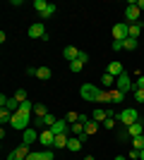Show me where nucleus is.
Wrapping results in <instances>:
<instances>
[{"label": "nucleus", "instance_id": "nucleus-1", "mask_svg": "<svg viewBox=\"0 0 144 160\" xmlns=\"http://www.w3.org/2000/svg\"><path fill=\"white\" fill-rule=\"evenodd\" d=\"M79 96H82L87 103H110V93L106 91V88L94 86V84H82Z\"/></svg>", "mask_w": 144, "mask_h": 160}, {"label": "nucleus", "instance_id": "nucleus-2", "mask_svg": "<svg viewBox=\"0 0 144 160\" xmlns=\"http://www.w3.org/2000/svg\"><path fill=\"white\" fill-rule=\"evenodd\" d=\"M118 122H120V127H132L135 122H139V112L135 110V108H125V110H120L115 117Z\"/></svg>", "mask_w": 144, "mask_h": 160}, {"label": "nucleus", "instance_id": "nucleus-3", "mask_svg": "<svg viewBox=\"0 0 144 160\" xmlns=\"http://www.w3.org/2000/svg\"><path fill=\"white\" fill-rule=\"evenodd\" d=\"M14 129H19V132H24V129H29L34 122H31V112H14L12 115V122H10Z\"/></svg>", "mask_w": 144, "mask_h": 160}, {"label": "nucleus", "instance_id": "nucleus-4", "mask_svg": "<svg viewBox=\"0 0 144 160\" xmlns=\"http://www.w3.org/2000/svg\"><path fill=\"white\" fill-rule=\"evenodd\" d=\"M0 105H3V110H7V112L14 115V112H19V105H22V103L17 98H7V96L3 93V96H0Z\"/></svg>", "mask_w": 144, "mask_h": 160}, {"label": "nucleus", "instance_id": "nucleus-5", "mask_svg": "<svg viewBox=\"0 0 144 160\" xmlns=\"http://www.w3.org/2000/svg\"><path fill=\"white\" fill-rule=\"evenodd\" d=\"M139 12H142V10H139L137 5H127L125 7V24H137V22H142L139 19Z\"/></svg>", "mask_w": 144, "mask_h": 160}, {"label": "nucleus", "instance_id": "nucleus-6", "mask_svg": "<svg viewBox=\"0 0 144 160\" xmlns=\"http://www.w3.org/2000/svg\"><path fill=\"white\" fill-rule=\"evenodd\" d=\"M132 86H135V84L130 81V74H127V72H123V74L115 79V88H118V91H123V93H127Z\"/></svg>", "mask_w": 144, "mask_h": 160}, {"label": "nucleus", "instance_id": "nucleus-7", "mask_svg": "<svg viewBox=\"0 0 144 160\" xmlns=\"http://www.w3.org/2000/svg\"><path fill=\"white\" fill-rule=\"evenodd\" d=\"M127 36H130V24H115V27H113V41H125L127 38Z\"/></svg>", "mask_w": 144, "mask_h": 160}, {"label": "nucleus", "instance_id": "nucleus-8", "mask_svg": "<svg viewBox=\"0 0 144 160\" xmlns=\"http://www.w3.org/2000/svg\"><path fill=\"white\" fill-rule=\"evenodd\" d=\"M29 153H31V151H29V146H27V143H22V146H17L12 153L7 155V160H27Z\"/></svg>", "mask_w": 144, "mask_h": 160}, {"label": "nucleus", "instance_id": "nucleus-9", "mask_svg": "<svg viewBox=\"0 0 144 160\" xmlns=\"http://www.w3.org/2000/svg\"><path fill=\"white\" fill-rule=\"evenodd\" d=\"M29 38H46L48 33H46V27H43L41 22H36V24H31V27H29Z\"/></svg>", "mask_w": 144, "mask_h": 160}, {"label": "nucleus", "instance_id": "nucleus-10", "mask_svg": "<svg viewBox=\"0 0 144 160\" xmlns=\"http://www.w3.org/2000/svg\"><path fill=\"white\" fill-rule=\"evenodd\" d=\"M39 143H43V146H53V143H55V134L53 132H51V129H43V132L41 134H39Z\"/></svg>", "mask_w": 144, "mask_h": 160}, {"label": "nucleus", "instance_id": "nucleus-11", "mask_svg": "<svg viewBox=\"0 0 144 160\" xmlns=\"http://www.w3.org/2000/svg\"><path fill=\"white\" fill-rule=\"evenodd\" d=\"M51 132H53L55 136H58V134H70V122L67 120H58L53 127H51Z\"/></svg>", "mask_w": 144, "mask_h": 160}, {"label": "nucleus", "instance_id": "nucleus-12", "mask_svg": "<svg viewBox=\"0 0 144 160\" xmlns=\"http://www.w3.org/2000/svg\"><path fill=\"white\" fill-rule=\"evenodd\" d=\"M79 53H82L79 48H75V46H67L65 50H62V58H65L67 62H75L77 58H79Z\"/></svg>", "mask_w": 144, "mask_h": 160}, {"label": "nucleus", "instance_id": "nucleus-13", "mask_svg": "<svg viewBox=\"0 0 144 160\" xmlns=\"http://www.w3.org/2000/svg\"><path fill=\"white\" fill-rule=\"evenodd\" d=\"M106 72H108L110 77H115V79H118V77H120V74H123L125 69H123V65H120V62H108V67H106Z\"/></svg>", "mask_w": 144, "mask_h": 160}, {"label": "nucleus", "instance_id": "nucleus-14", "mask_svg": "<svg viewBox=\"0 0 144 160\" xmlns=\"http://www.w3.org/2000/svg\"><path fill=\"white\" fill-rule=\"evenodd\" d=\"M34 141H39V134H36V129H34V127L24 129V143H27V146H31Z\"/></svg>", "mask_w": 144, "mask_h": 160}, {"label": "nucleus", "instance_id": "nucleus-15", "mask_svg": "<svg viewBox=\"0 0 144 160\" xmlns=\"http://www.w3.org/2000/svg\"><path fill=\"white\" fill-rule=\"evenodd\" d=\"M31 112H34L36 120H43V117L48 115V108L43 105V103H34V110H31Z\"/></svg>", "mask_w": 144, "mask_h": 160}, {"label": "nucleus", "instance_id": "nucleus-16", "mask_svg": "<svg viewBox=\"0 0 144 160\" xmlns=\"http://www.w3.org/2000/svg\"><path fill=\"white\" fill-rule=\"evenodd\" d=\"M127 132H130L132 139H135V136H142L144 134V122H135L132 127H127Z\"/></svg>", "mask_w": 144, "mask_h": 160}, {"label": "nucleus", "instance_id": "nucleus-17", "mask_svg": "<svg viewBox=\"0 0 144 160\" xmlns=\"http://www.w3.org/2000/svg\"><path fill=\"white\" fill-rule=\"evenodd\" d=\"M82 143H84V141L79 139V136H72V139L67 141V151H72V153H77V151L82 148Z\"/></svg>", "mask_w": 144, "mask_h": 160}, {"label": "nucleus", "instance_id": "nucleus-18", "mask_svg": "<svg viewBox=\"0 0 144 160\" xmlns=\"http://www.w3.org/2000/svg\"><path fill=\"white\" fill-rule=\"evenodd\" d=\"M101 86H103V88H115V77H110V74L106 72V74L101 77Z\"/></svg>", "mask_w": 144, "mask_h": 160}, {"label": "nucleus", "instance_id": "nucleus-19", "mask_svg": "<svg viewBox=\"0 0 144 160\" xmlns=\"http://www.w3.org/2000/svg\"><path fill=\"white\" fill-rule=\"evenodd\" d=\"M142 29H144V22H137V24H130V38H139Z\"/></svg>", "mask_w": 144, "mask_h": 160}, {"label": "nucleus", "instance_id": "nucleus-20", "mask_svg": "<svg viewBox=\"0 0 144 160\" xmlns=\"http://www.w3.org/2000/svg\"><path fill=\"white\" fill-rule=\"evenodd\" d=\"M67 141H70L67 134H58V136H55V143H53V146H55V148H67Z\"/></svg>", "mask_w": 144, "mask_h": 160}, {"label": "nucleus", "instance_id": "nucleus-21", "mask_svg": "<svg viewBox=\"0 0 144 160\" xmlns=\"http://www.w3.org/2000/svg\"><path fill=\"white\" fill-rule=\"evenodd\" d=\"M36 77H39L41 81H48L51 77H53V72H51L48 67H39V69H36Z\"/></svg>", "mask_w": 144, "mask_h": 160}, {"label": "nucleus", "instance_id": "nucleus-22", "mask_svg": "<svg viewBox=\"0 0 144 160\" xmlns=\"http://www.w3.org/2000/svg\"><path fill=\"white\" fill-rule=\"evenodd\" d=\"M96 132H99V122H96V120H89L87 124H84V134H89V136H91V134H96Z\"/></svg>", "mask_w": 144, "mask_h": 160}, {"label": "nucleus", "instance_id": "nucleus-23", "mask_svg": "<svg viewBox=\"0 0 144 160\" xmlns=\"http://www.w3.org/2000/svg\"><path fill=\"white\" fill-rule=\"evenodd\" d=\"M108 93H110V103H123V98H125V93L118 91V88H110Z\"/></svg>", "mask_w": 144, "mask_h": 160}, {"label": "nucleus", "instance_id": "nucleus-24", "mask_svg": "<svg viewBox=\"0 0 144 160\" xmlns=\"http://www.w3.org/2000/svg\"><path fill=\"white\" fill-rule=\"evenodd\" d=\"M106 117H108V112H106L103 108H96L94 112H91V120H96V122H103Z\"/></svg>", "mask_w": 144, "mask_h": 160}, {"label": "nucleus", "instance_id": "nucleus-25", "mask_svg": "<svg viewBox=\"0 0 144 160\" xmlns=\"http://www.w3.org/2000/svg\"><path fill=\"white\" fill-rule=\"evenodd\" d=\"M137 41L139 38H130V36H127V38L123 41V50H135V48H137Z\"/></svg>", "mask_w": 144, "mask_h": 160}, {"label": "nucleus", "instance_id": "nucleus-26", "mask_svg": "<svg viewBox=\"0 0 144 160\" xmlns=\"http://www.w3.org/2000/svg\"><path fill=\"white\" fill-rule=\"evenodd\" d=\"M70 132L75 134V136H82L84 134V124L82 122H75V124H70Z\"/></svg>", "mask_w": 144, "mask_h": 160}, {"label": "nucleus", "instance_id": "nucleus-27", "mask_svg": "<svg viewBox=\"0 0 144 160\" xmlns=\"http://www.w3.org/2000/svg\"><path fill=\"white\" fill-rule=\"evenodd\" d=\"M55 10H58V7H55L53 2H48V7H46V10L41 12V17H43V19H48V17H53V14H55Z\"/></svg>", "mask_w": 144, "mask_h": 160}, {"label": "nucleus", "instance_id": "nucleus-28", "mask_svg": "<svg viewBox=\"0 0 144 160\" xmlns=\"http://www.w3.org/2000/svg\"><path fill=\"white\" fill-rule=\"evenodd\" d=\"M130 141H132V148H137V151L144 148V134L142 136H135V139H130Z\"/></svg>", "mask_w": 144, "mask_h": 160}, {"label": "nucleus", "instance_id": "nucleus-29", "mask_svg": "<svg viewBox=\"0 0 144 160\" xmlns=\"http://www.w3.org/2000/svg\"><path fill=\"white\" fill-rule=\"evenodd\" d=\"M46 7H48V2H46V0H34V10H36L39 14H41L43 10H46Z\"/></svg>", "mask_w": 144, "mask_h": 160}, {"label": "nucleus", "instance_id": "nucleus-30", "mask_svg": "<svg viewBox=\"0 0 144 160\" xmlns=\"http://www.w3.org/2000/svg\"><path fill=\"white\" fill-rule=\"evenodd\" d=\"M12 98H17V100H19V103H24V100H27V91H24V88H17Z\"/></svg>", "mask_w": 144, "mask_h": 160}, {"label": "nucleus", "instance_id": "nucleus-31", "mask_svg": "<svg viewBox=\"0 0 144 160\" xmlns=\"http://www.w3.org/2000/svg\"><path fill=\"white\" fill-rule=\"evenodd\" d=\"M82 67H84V62H79V60H75V62H70V72H82Z\"/></svg>", "mask_w": 144, "mask_h": 160}, {"label": "nucleus", "instance_id": "nucleus-32", "mask_svg": "<svg viewBox=\"0 0 144 160\" xmlns=\"http://www.w3.org/2000/svg\"><path fill=\"white\" fill-rule=\"evenodd\" d=\"M31 110H34V103H29V100H24L19 105V112H31Z\"/></svg>", "mask_w": 144, "mask_h": 160}, {"label": "nucleus", "instance_id": "nucleus-33", "mask_svg": "<svg viewBox=\"0 0 144 160\" xmlns=\"http://www.w3.org/2000/svg\"><path fill=\"white\" fill-rule=\"evenodd\" d=\"M0 122L5 124V122H12V112H7V110H0Z\"/></svg>", "mask_w": 144, "mask_h": 160}, {"label": "nucleus", "instance_id": "nucleus-34", "mask_svg": "<svg viewBox=\"0 0 144 160\" xmlns=\"http://www.w3.org/2000/svg\"><path fill=\"white\" fill-rule=\"evenodd\" d=\"M65 120H67L70 124H75V122H79V112H67V115H65Z\"/></svg>", "mask_w": 144, "mask_h": 160}, {"label": "nucleus", "instance_id": "nucleus-35", "mask_svg": "<svg viewBox=\"0 0 144 160\" xmlns=\"http://www.w3.org/2000/svg\"><path fill=\"white\" fill-rule=\"evenodd\" d=\"M115 117H106V120H103V127H106V129H113V127H115Z\"/></svg>", "mask_w": 144, "mask_h": 160}, {"label": "nucleus", "instance_id": "nucleus-36", "mask_svg": "<svg viewBox=\"0 0 144 160\" xmlns=\"http://www.w3.org/2000/svg\"><path fill=\"white\" fill-rule=\"evenodd\" d=\"M135 100H137V103H144V91L142 88H135Z\"/></svg>", "mask_w": 144, "mask_h": 160}, {"label": "nucleus", "instance_id": "nucleus-37", "mask_svg": "<svg viewBox=\"0 0 144 160\" xmlns=\"http://www.w3.org/2000/svg\"><path fill=\"white\" fill-rule=\"evenodd\" d=\"M27 160H43V153H29Z\"/></svg>", "mask_w": 144, "mask_h": 160}, {"label": "nucleus", "instance_id": "nucleus-38", "mask_svg": "<svg viewBox=\"0 0 144 160\" xmlns=\"http://www.w3.org/2000/svg\"><path fill=\"white\" fill-rule=\"evenodd\" d=\"M41 153H43V160H53V151L46 148V151H41Z\"/></svg>", "mask_w": 144, "mask_h": 160}, {"label": "nucleus", "instance_id": "nucleus-39", "mask_svg": "<svg viewBox=\"0 0 144 160\" xmlns=\"http://www.w3.org/2000/svg\"><path fill=\"white\" fill-rule=\"evenodd\" d=\"M110 48H113V50H123V41H113V46H110Z\"/></svg>", "mask_w": 144, "mask_h": 160}, {"label": "nucleus", "instance_id": "nucleus-40", "mask_svg": "<svg viewBox=\"0 0 144 160\" xmlns=\"http://www.w3.org/2000/svg\"><path fill=\"white\" fill-rule=\"evenodd\" d=\"M135 88H142V91H144V74H142V77H139V79H137V84H135Z\"/></svg>", "mask_w": 144, "mask_h": 160}, {"label": "nucleus", "instance_id": "nucleus-41", "mask_svg": "<svg viewBox=\"0 0 144 160\" xmlns=\"http://www.w3.org/2000/svg\"><path fill=\"white\" fill-rule=\"evenodd\" d=\"M77 60H79V62H84V65H87V62H89V55H87V53H79V58H77Z\"/></svg>", "mask_w": 144, "mask_h": 160}, {"label": "nucleus", "instance_id": "nucleus-42", "mask_svg": "<svg viewBox=\"0 0 144 160\" xmlns=\"http://www.w3.org/2000/svg\"><path fill=\"white\" fill-rule=\"evenodd\" d=\"M139 158V151H137V148H132V151H130V160H137Z\"/></svg>", "mask_w": 144, "mask_h": 160}, {"label": "nucleus", "instance_id": "nucleus-43", "mask_svg": "<svg viewBox=\"0 0 144 160\" xmlns=\"http://www.w3.org/2000/svg\"><path fill=\"white\" fill-rule=\"evenodd\" d=\"M36 69H39V67H27V74L29 77H36Z\"/></svg>", "mask_w": 144, "mask_h": 160}, {"label": "nucleus", "instance_id": "nucleus-44", "mask_svg": "<svg viewBox=\"0 0 144 160\" xmlns=\"http://www.w3.org/2000/svg\"><path fill=\"white\" fill-rule=\"evenodd\" d=\"M91 120V117H87V115H84V112H79V122H82V124H87V122H89Z\"/></svg>", "mask_w": 144, "mask_h": 160}, {"label": "nucleus", "instance_id": "nucleus-45", "mask_svg": "<svg viewBox=\"0 0 144 160\" xmlns=\"http://www.w3.org/2000/svg\"><path fill=\"white\" fill-rule=\"evenodd\" d=\"M137 7H139V10H144V0H139V2H137Z\"/></svg>", "mask_w": 144, "mask_h": 160}, {"label": "nucleus", "instance_id": "nucleus-46", "mask_svg": "<svg viewBox=\"0 0 144 160\" xmlns=\"http://www.w3.org/2000/svg\"><path fill=\"white\" fill-rule=\"evenodd\" d=\"M139 160H144V148H142V151H139Z\"/></svg>", "mask_w": 144, "mask_h": 160}, {"label": "nucleus", "instance_id": "nucleus-47", "mask_svg": "<svg viewBox=\"0 0 144 160\" xmlns=\"http://www.w3.org/2000/svg\"><path fill=\"white\" fill-rule=\"evenodd\" d=\"M84 160H96V158H94V155H87V158H84Z\"/></svg>", "mask_w": 144, "mask_h": 160}, {"label": "nucleus", "instance_id": "nucleus-48", "mask_svg": "<svg viewBox=\"0 0 144 160\" xmlns=\"http://www.w3.org/2000/svg\"><path fill=\"white\" fill-rule=\"evenodd\" d=\"M115 160H127V158H123V155H118V158H115Z\"/></svg>", "mask_w": 144, "mask_h": 160}]
</instances>
